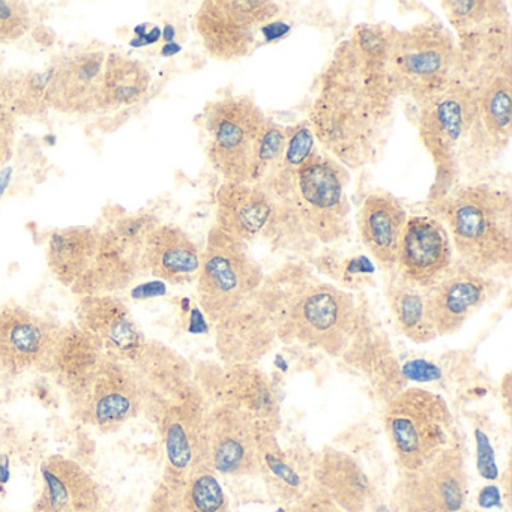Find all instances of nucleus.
<instances>
[{"mask_svg": "<svg viewBox=\"0 0 512 512\" xmlns=\"http://www.w3.org/2000/svg\"><path fill=\"white\" fill-rule=\"evenodd\" d=\"M268 118L248 95H227L206 106L209 163L224 182L250 178L254 149Z\"/></svg>", "mask_w": 512, "mask_h": 512, "instance_id": "nucleus-10", "label": "nucleus"}, {"mask_svg": "<svg viewBox=\"0 0 512 512\" xmlns=\"http://www.w3.org/2000/svg\"><path fill=\"white\" fill-rule=\"evenodd\" d=\"M287 512H344L319 485L314 487L298 502L287 508Z\"/></svg>", "mask_w": 512, "mask_h": 512, "instance_id": "nucleus-40", "label": "nucleus"}, {"mask_svg": "<svg viewBox=\"0 0 512 512\" xmlns=\"http://www.w3.org/2000/svg\"><path fill=\"white\" fill-rule=\"evenodd\" d=\"M71 412L101 434H113L143 415V397L133 365L104 356L91 388Z\"/></svg>", "mask_w": 512, "mask_h": 512, "instance_id": "nucleus-15", "label": "nucleus"}, {"mask_svg": "<svg viewBox=\"0 0 512 512\" xmlns=\"http://www.w3.org/2000/svg\"><path fill=\"white\" fill-rule=\"evenodd\" d=\"M467 496L466 457L461 446L449 443L427 463L401 472L391 506L394 512H457L466 508Z\"/></svg>", "mask_w": 512, "mask_h": 512, "instance_id": "nucleus-14", "label": "nucleus"}, {"mask_svg": "<svg viewBox=\"0 0 512 512\" xmlns=\"http://www.w3.org/2000/svg\"><path fill=\"white\" fill-rule=\"evenodd\" d=\"M209 463L217 475L259 476L262 425L229 403L212 404L208 415Z\"/></svg>", "mask_w": 512, "mask_h": 512, "instance_id": "nucleus-19", "label": "nucleus"}, {"mask_svg": "<svg viewBox=\"0 0 512 512\" xmlns=\"http://www.w3.org/2000/svg\"><path fill=\"white\" fill-rule=\"evenodd\" d=\"M418 130L436 169L434 199L457 187L464 172L493 152L475 91L458 79L419 106Z\"/></svg>", "mask_w": 512, "mask_h": 512, "instance_id": "nucleus-5", "label": "nucleus"}, {"mask_svg": "<svg viewBox=\"0 0 512 512\" xmlns=\"http://www.w3.org/2000/svg\"><path fill=\"white\" fill-rule=\"evenodd\" d=\"M101 230L91 226H73L50 233L46 259L53 277L73 290L88 274L97 256Z\"/></svg>", "mask_w": 512, "mask_h": 512, "instance_id": "nucleus-32", "label": "nucleus"}, {"mask_svg": "<svg viewBox=\"0 0 512 512\" xmlns=\"http://www.w3.org/2000/svg\"><path fill=\"white\" fill-rule=\"evenodd\" d=\"M265 272L251 256L248 244L212 227L200 259L197 296L212 325L229 317L253 299Z\"/></svg>", "mask_w": 512, "mask_h": 512, "instance_id": "nucleus-8", "label": "nucleus"}, {"mask_svg": "<svg viewBox=\"0 0 512 512\" xmlns=\"http://www.w3.org/2000/svg\"><path fill=\"white\" fill-rule=\"evenodd\" d=\"M457 512H481V511H476V509L463 508V509H460V511H457Z\"/></svg>", "mask_w": 512, "mask_h": 512, "instance_id": "nucleus-44", "label": "nucleus"}, {"mask_svg": "<svg viewBox=\"0 0 512 512\" xmlns=\"http://www.w3.org/2000/svg\"><path fill=\"white\" fill-rule=\"evenodd\" d=\"M445 224L431 215L407 217L398 244L395 272L415 286L428 289L454 262Z\"/></svg>", "mask_w": 512, "mask_h": 512, "instance_id": "nucleus-21", "label": "nucleus"}, {"mask_svg": "<svg viewBox=\"0 0 512 512\" xmlns=\"http://www.w3.org/2000/svg\"><path fill=\"white\" fill-rule=\"evenodd\" d=\"M314 484L319 485L344 512H367L374 499V487L361 464L340 449L319 452Z\"/></svg>", "mask_w": 512, "mask_h": 512, "instance_id": "nucleus-31", "label": "nucleus"}, {"mask_svg": "<svg viewBox=\"0 0 512 512\" xmlns=\"http://www.w3.org/2000/svg\"><path fill=\"white\" fill-rule=\"evenodd\" d=\"M511 79V70L503 71L475 91L479 118L493 152H502L511 140Z\"/></svg>", "mask_w": 512, "mask_h": 512, "instance_id": "nucleus-35", "label": "nucleus"}, {"mask_svg": "<svg viewBox=\"0 0 512 512\" xmlns=\"http://www.w3.org/2000/svg\"><path fill=\"white\" fill-rule=\"evenodd\" d=\"M61 323L20 305L0 307V371L11 377L49 371Z\"/></svg>", "mask_w": 512, "mask_h": 512, "instance_id": "nucleus-17", "label": "nucleus"}, {"mask_svg": "<svg viewBox=\"0 0 512 512\" xmlns=\"http://www.w3.org/2000/svg\"><path fill=\"white\" fill-rule=\"evenodd\" d=\"M74 323L97 341L104 355L131 365L148 341L128 305L115 295L82 296Z\"/></svg>", "mask_w": 512, "mask_h": 512, "instance_id": "nucleus-20", "label": "nucleus"}, {"mask_svg": "<svg viewBox=\"0 0 512 512\" xmlns=\"http://www.w3.org/2000/svg\"><path fill=\"white\" fill-rule=\"evenodd\" d=\"M259 476L277 502L289 508L314 487L319 452L301 446L283 448L277 431L262 427L259 437Z\"/></svg>", "mask_w": 512, "mask_h": 512, "instance_id": "nucleus-24", "label": "nucleus"}, {"mask_svg": "<svg viewBox=\"0 0 512 512\" xmlns=\"http://www.w3.org/2000/svg\"><path fill=\"white\" fill-rule=\"evenodd\" d=\"M395 101L368 76L349 38L319 74L308 124L326 155L346 169H361L376 158Z\"/></svg>", "mask_w": 512, "mask_h": 512, "instance_id": "nucleus-1", "label": "nucleus"}, {"mask_svg": "<svg viewBox=\"0 0 512 512\" xmlns=\"http://www.w3.org/2000/svg\"><path fill=\"white\" fill-rule=\"evenodd\" d=\"M455 259L478 274L496 278L512 263V197L487 184H466L434 199Z\"/></svg>", "mask_w": 512, "mask_h": 512, "instance_id": "nucleus-3", "label": "nucleus"}, {"mask_svg": "<svg viewBox=\"0 0 512 512\" xmlns=\"http://www.w3.org/2000/svg\"><path fill=\"white\" fill-rule=\"evenodd\" d=\"M215 200L218 229L245 244L268 232L275 202L265 188L244 182H223Z\"/></svg>", "mask_w": 512, "mask_h": 512, "instance_id": "nucleus-29", "label": "nucleus"}, {"mask_svg": "<svg viewBox=\"0 0 512 512\" xmlns=\"http://www.w3.org/2000/svg\"><path fill=\"white\" fill-rule=\"evenodd\" d=\"M41 491L32 512H101L97 481L79 463L52 455L40 469Z\"/></svg>", "mask_w": 512, "mask_h": 512, "instance_id": "nucleus-25", "label": "nucleus"}, {"mask_svg": "<svg viewBox=\"0 0 512 512\" xmlns=\"http://www.w3.org/2000/svg\"><path fill=\"white\" fill-rule=\"evenodd\" d=\"M280 7L268 0H206L194 17V28L211 58L235 62L248 58L260 34L272 25Z\"/></svg>", "mask_w": 512, "mask_h": 512, "instance_id": "nucleus-12", "label": "nucleus"}, {"mask_svg": "<svg viewBox=\"0 0 512 512\" xmlns=\"http://www.w3.org/2000/svg\"><path fill=\"white\" fill-rule=\"evenodd\" d=\"M16 136V118L0 104V166H4L13 158Z\"/></svg>", "mask_w": 512, "mask_h": 512, "instance_id": "nucleus-41", "label": "nucleus"}, {"mask_svg": "<svg viewBox=\"0 0 512 512\" xmlns=\"http://www.w3.org/2000/svg\"><path fill=\"white\" fill-rule=\"evenodd\" d=\"M385 298L395 328L407 340L416 344L436 340V331L428 317L425 289L404 280L392 269L386 272Z\"/></svg>", "mask_w": 512, "mask_h": 512, "instance_id": "nucleus-33", "label": "nucleus"}, {"mask_svg": "<svg viewBox=\"0 0 512 512\" xmlns=\"http://www.w3.org/2000/svg\"><path fill=\"white\" fill-rule=\"evenodd\" d=\"M284 146H286V127L268 119L254 149L248 184L259 185V187L263 185L277 167L283 155Z\"/></svg>", "mask_w": 512, "mask_h": 512, "instance_id": "nucleus-38", "label": "nucleus"}, {"mask_svg": "<svg viewBox=\"0 0 512 512\" xmlns=\"http://www.w3.org/2000/svg\"><path fill=\"white\" fill-rule=\"evenodd\" d=\"M214 328L215 346L224 367L256 365L277 341L271 320L256 304L254 296Z\"/></svg>", "mask_w": 512, "mask_h": 512, "instance_id": "nucleus-27", "label": "nucleus"}, {"mask_svg": "<svg viewBox=\"0 0 512 512\" xmlns=\"http://www.w3.org/2000/svg\"><path fill=\"white\" fill-rule=\"evenodd\" d=\"M202 251L191 236L175 224L158 223L146 238L140 268L145 274L175 286L196 281Z\"/></svg>", "mask_w": 512, "mask_h": 512, "instance_id": "nucleus-28", "label": "nucleus"}, {"mask_svg": "<svg viewBox=\"0 0 512 512\" xmlns=\"http://www.w3.org/2000/svg\"><path fill=\"white\" fill-rule=\"evenodd\" d=\"M151 86V71L143 62L109 53L101 80L100 112H115L142 103Z\"/></svg>", "mask_w": 512, "mask_h": 512, "instance_id": "nucleus-34", "label": "nucleus"}, {"mask_svg": "<svg viewBox=\"0 0 512 512\" xmlns=\"http://www.w3.org/2000/svg\"><path fill=\"white\" fill-rule=\"evenodd\" d=\"M160 223L151 212L124 215L101 230L97 256L88 274L71 292L82 296L115 295L142 274L143 248L151 230Z\"/></svg>", "mask_w": 512, "mask_h": 512, "instance_id": "nucleus-13", "label": "nucleus"}, {"mask_svg": "<svg viewBox=\"0 0 512 512\" xmlns=\"http://www.w3.org/2000/svg\"><path fill=\"white\" fill-rule=\"evenodd\" d=\"M407 221V212L389 193L370 194L358 215L362 244L385 272L395 269L398 244Z\"/></svg>", "mask_w": 512, "mask_h": 512, "instance_id": "nucleus-30", "label": "nucleus"}, {"mask_svg": "<svg viewBox=\"0 0 512 512\" xmlns=\"http://www.w3.org/2000/svg\"><path fill=\"white\" fill-rule=\"evenodd\" d=\"M106 56L101 50H76L59 56L49 68L47 103L50 109L71 116L100 112Z\"/></svg>", "mask_w": 512, "mask_h": 512, "instance_id": "nucleus-22", "label": "nucleus"}, {"mask_svg": "<svg viewBox=\"0 0 512 512\" xmlns=\"http://www.w3.org/2000/svg\"><path fill=\"white\" fill-rule=\"evenodd\" d=\"M443 11L457 32V79L473 91L511 70V22L499 0H446Z\"/></svg>", "mask_w": 512, "mask_h": 512, "instance_id": "nucleus-7", "label": "nucleus"}, {"mask_svg": "<svg viewBox=\"0 0 512 512\" xmlns=\"http://www.w3.org/2000/svg\"><path fill=\"white\" fill-rule=\"evenodd\" d=\"M194 383L208 400L209 406L229 403L250 413L262 427L278 431L280 407L274 386L256 365L215 367L193 365Z\"/></svg>", "mask_w": 512, "mask_h": 512, "instance_id": "nucleus-16", "label": "nucleus"}, {"mask_svg": "<svg viewBox=\"0 0 512 512\" xmlns=\"http://www.w3.org/2000/svg\"><path fill=\"white\" fill-rule=\"evenodd\" d=\"M145 512H182L181 506H179L178 497L176 494L167 487L164 482H161L154 493H152L151 499H149L148 506H146Z\"/></svg>", "mask_w": 512, "mask_h": 512, "instance_id": "nucleus-42", "label": "nucleus"}, {"mask_svg": "<svg viewBox=\"0 0 512 512\" xmlns=\"http://www.w3.org/2000/svg\"><path fill=\"white\" fill-rule=\"evenodd\" d=\"M8 182H10V172L0 173V196L4 194L5 187H7Z\"/></svg>", "mask_w": 512, "mask_h": 512, "instance_id": "nucleus-43", "label": "nucleus"}, {"mask_svg": "<svg viewBox=\"0 0 512 512\" xmlns=\"http://www.w3.org/2000/svg\"><path fill=\"white\" fill-rule=\"evenodd\" d=\"M32 28L28 5L20 0H0V44H10L25 37Z\"/></svg>", "mask_w": 512, "mask_h": 512, "instance_id": "nucleus-39", "label": "nucleus"}, {"mask_svg": "<svg viewBox=\"0 0 512 512\" xmlns=\"http://www.w3.org/2000/svg\"><path fill=\"white\" fill-rule=\"evenodd\" d=\"M349 173L337 160L314 151L293 176L289 193L275 202L265 236L274 241L337 244L350 235Z\"/></svg>", "mask_w": 512, "mask_h": 512, "instance_id": "nucleus-4", "label": "nucleus"}, {"mask_svg": "<svg viewBox=\"0 0 512 512\" xmlns=\"http://www.w3.org/2000/svg\"><path fill=\"white\" fill-rule=\"evenodd\" d=\"M254 301L271 320L277 340L329 356L346 353L358 326L355 298L301 262L265 275Z\"/></svg>", "mask_w": 512, "mask_h": 512, "instance_id": "nucleus-2", "label": "nucleus"}, {"mask_svg": "<svg viewBox=\"0 0 512 512\" xmlns=\"http://www.w3.org/2000/svg\"><path fill=\"white\" fill-rule=\"evenodd\" d=\"M502 290L497 278L478 274L457 259L425 289L427 311L437 337L460 331L467 320Z\"/></svg>", "mask_w": 512, "mask_h": 512, "instance_id": "nucleus-18", "label": "nucleus"}, {"mask_svg": "<svg viewBox=\"0 0 512 512\" xmlns=\"http://www.w3.org/2000/svg\"><path fill=\"white\" fill-rule=\"evenodd\" d=\"M104 356L97 341L76 323L61 326L47 374L64 391L71 410L91 388Z\"/></svg>", "mask_w": 512, "mask_h": 512, "instance_id": "nucleus-26", "label": "nucleus"}, {"mask_svg": "<svg viewBox=\"0 0 512 512\" xmlns=\"http://www.w3.org/2000/svg\"><path fill=\"white\" fill-rule=\"evenodd\" d=\"M209 407L205 395L193 382L158 419L157 428L164 448L163 482L173 493H178L194 473L211 467Z\"/></svg>", "mask_w": 512, "mask_h": 512, "instance_id": "nucleus-11", "label": "nucleus"}, {"mask_svg": "<svg viewBox=\"0 0 512 512\" xmlns=\"http://www.w3.org/2000/svg\"><path fill=\"white\" fill-rule=\"evenodd\" d=\"M143 397V415L157 425L164 410L194 382L193 364L178 350L148 338L133 364Z\"/></svg>", "mask_w": 512, "mask_h": 512, "instance_id": "nucleus-23", "label": "nucleus"}, {"mask_svg": "<svg viewBox=\"0 0 512 512\" xmlns=\"http://www.w3.org/2000/svg\"><path fill=\"white\" fill-rule=\"evenodd\" d=\"M383 421L400 472L422 466L451 443V410L442 395L428 389L398 392L389 400Z\"/></svg>", "mask_w": 512, "mask_h": 512, "instance_id": "nucleus-9", "label": "nucleus"}, {"mask_svg": "<svg viewBox=\"0 0 512 512\" xmlns=\"http://www.w3.org/2000/svg\"><path fill=\"white\" fill-rule=\"evenodd\" d=\"M175 494L182 512H232L229 496L211 467L194 473Z\"/></svg>", "mask_w": 512, "mask_h": 512, "instance_id": "nucleus-37", "label": "nucleus"}, {"mask_svg": "<svg viewBox=\"0 0 512 512\" xmlns=\"http://www.w3.org/2000/svg\"><path fill=\"white\" fill-rule=\"evenodd\" d=\"M385 65L395 98H409L421 106L457 79V43L436 20L403 31L391 28Z\"/></svg>", "mask_w": 512, "mask_h": 512, "instance_id": "nucleus-6", "label": "nucleus"}, {"mask_svg": "<svg viewBox=\"0 0 512 512\" xmlns=\"http://www.w3.org/2000/svg\"><path fill=\"white\" fill-rule=\"evenodd\" d=\"M50 70H8L0 73V104L14 116L38 119L47 115Z\"/></svg>", "mask_w": 512, "mask_h": 512, "instance_id": "nucleus-36", "label": "nucleus"}]
</instances>
